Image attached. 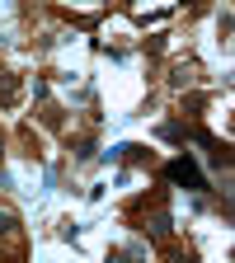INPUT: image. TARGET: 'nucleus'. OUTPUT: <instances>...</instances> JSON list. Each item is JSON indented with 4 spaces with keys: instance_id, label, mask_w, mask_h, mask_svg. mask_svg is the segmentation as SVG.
<instances>
[{
    "instance_id": "obj_1",
    "label": "nucleus",
    "mask_w": 235,
    "mask_h": 263,
    "mask_svg": "<svg viewBox=\"0 0 235 263\" xmlns=\"http://www.w3.org/2000/svg\"><path fill=\"white\" fill-rule=\"evenodd\" d=\"M165 174H170L174 183H188L193 193H203V188H207V179H203V174H197V164H193L188 155H184V160H174V164H170V170H165Z\"/></svg>"
}]
</instances>
